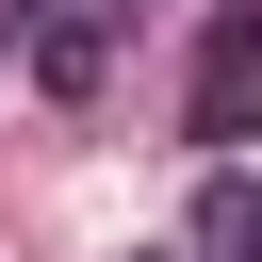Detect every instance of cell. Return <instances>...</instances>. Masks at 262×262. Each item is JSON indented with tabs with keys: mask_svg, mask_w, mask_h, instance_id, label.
Masks as SVG:
<instances>
[{
	"mask_svg": "<svg viewBox=\"0 0 262 262\" xmlns=\"http://www.w3.org/2000/svg\"><path fill=\"white\" fill-rule=\"evenodd\" d=\"M115 49H131V0H16V66H33L49 98H98Z\"/></svg>",
	"mask_w": 262,
	"mask_h": 262,
	"instance_id": "obj_1",
	"label": "cell"
},
{
	"mask_svg": "<svg viewBox=\"0 0 262 262\" xmlns=\"http://www.w3.org/2000/svg\"><path fill=\"white\" fill-rule=\"evenodd\" d=\"M262 115V0H213V33H196V98H180V131L196 147H229Z\"/></svg>",
	"mask_w": 262,
	"mask_h": 262,
	"instance_id": "obj_2",
	"label": "cell"
},
{
	"mask_svg": "<svg viewBox=\"0 0 262 262\" xmlns=\"http://www.w3.org/2000/svg\"><path fill=\"white\" fill-rule=\"evenodd\" d=\"M180 262H262V180H196V213H180Z\"/></svg>",
	"mask_w": 262,
	"mask_h": 262,
	"instance_id": "obj_3",
	"label": "cell"
},
{
	"mask_svg": "<svg viewBox=\"0 0 262 262\" xmlns=\"http://www.w3.org/2000/svg\"><path fill=\"white\" fill-rule=\"evenodd\" d=\"M147 262H180V246H147Z\"/></svg>",
	"mask_w": 262,
	"mask_h": 262,
	"instance_id": "obj_4",
	"label": "cell"
}]
</instances>
